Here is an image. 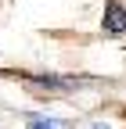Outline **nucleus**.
Instances as JSON below:
<instances>
[{
    "label": "nucleus",
    "instance_id": "1",
    "mask_svg": "<svg viewBox=\"0 0 126 129\" xmlns=\"http://www.w3.org/2000/svg\"><path fill=\"white\" fill-rule=\"evenodd\" d=\"M101 32L104 36H126V4L122 0H104Z\"/></svg>",
    "mask_w": 126,
    "mask_h": 129
},
{
    "label": "nucleus",
    "instance_id": "2",
    "mask_svg": "<svg viewBox=\"0 0 126 129\" xmlns=\"http://www.w3.org/2000/svg\"><path fill=\"white\" fill-rule=\"evenodd\" d=\"M29 129H58V125H54V122H33Z\"/></svg>",
    "mask_w": 126,
    "mask_h": 129
}]
</instances>
